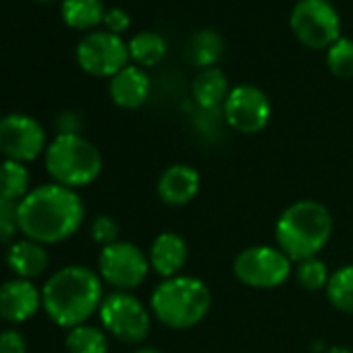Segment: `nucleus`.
I'll list each match as a JSON object with an SVG mask.
<instances>
[{"label": "nucleus", "mask_w": 353, "mask_h": 353, "mask_svg": "<svg viewBox=\"0 0 353 353\" xmlns=\"http://www.w3.org/2000/svg\"><path fill=\"white\" fill-rule=\"evenodd\" d=\"M85 219V206L75 190L46 183L30 190L19 202L21 235L42 245H54L73 237Z\"/></svg>", "instance_id": "nucleus-1"}, {"label": "nucleus", "mask_w": 353, "mask_h": 353, "mask_svg": "<svg viewBox=\"0 0 353 353\" xmlns=\"http://www.w3.org/2000/svg\"><path fill=\"white\" fill-rule=\"evenodd\" d=\"M102 299L100 274L79 264L57 270L42 287V307L46 316L67 330L85 324L98 314Z\"/></svg>", "instance_id": "nucleus-2"}, {"label": "nucleus", "mask_w": 353, "mask_h": 353, "mask_svg": "<svg viewBox=\"0 0 353 353\" xmlns=\"http://www.w3.org/2000/svg\"><path fill=\"white\" fill-rule=\"evenodd\" d=\"M332 214L316 200H297L287 206L274 225L276 248L293 264L318 256L332 235Z\"/></svg>", "instance_id": "nucleus-3"}, {"label": "nucleus", "mask_w": 353, "mask_h": 353, "mask_svg": "<svg viewBox=\"0 0 353 353\" xmlns=\"http://www.w3.org/2000/svg\"><path fill=\"white\" fill-rule=\"evenodd\" d=\"M212 305L208 285L192 274H176L160 281L150 297L152 316L174 330H185L200 324Z\"/></svg>", "instance_id": "nucleus-4"}, {"label": "nucleus", "mask_w": 353, "mask_h": 353, "mask_svg": "<svg viewBox=\"0 0 353 353\" xmlns=\"http://www.w3.org/2000/svg\"><path fill=\"white\" fill-rule=\"evenodd\" d=\"M46 170L52 183L69 190L92 185L104 166L100 150L79 133H59L44 152Z\"/></svg>", "instance_id": "nucleus-5"}, {"label": "nucleus", "mask_w": 353, "mask_h": 353, "mask_svg": "<svg viewBox=\"0 0 353 353\" xmlns=\"http://www.w3.org/2000/svg\"><path fill=\"white\" fill-rule=\"evenodd\" d=\"M98 316L106 334H112L123 343L137 345L150 334L152 310L131 291H112L110 295H104Z\"/></svg>", "instance_id": "nucleus-6"}, {"label": "nucleus", "mask_w": 353, "mask_h": 353, "mask_svg": "<svg viewBox=\"0 0 353 353\" xmlns=\"http://www.w3.org/2000/svg\"><path fill=\"white\" fill-rule=\"evenodd\" d=\"M233 274L245 287L276 289L293 274V262L276 245H250L233 260Z\"/></svg>", "instance_id": "nucleus-7"}, {"label": "nucleus", "mask_w": 353, "mask_h": 353, "mask_svg": "<svg viewBox=\"0 0 353 353\" xmlns=\"http://www.w3.org/2000/svg\"><path fill=\"white\" fill-rule=\"evenodd\" d=\"M289 26L297 42L312 50H328L341 38V17L330 0H297Z\"/></svg>", "instance_id": "nucleus-8"}, {"label": "nucleus", "mask_w": 353, "mask_h": 353, "mask_svg": "<svg viewBox=\"0 0 353 353\" xmlns=\"http://www.w3.org/2000/svg\"><path fill=\"white\" fill-rule=\"evenodd\" d=\"M148 254L131 241H117L102 248L98 256V274L114 291H133L150 274Z\"/></svg>", "instance_id": "nucleus-9"}, {"label": "nucleus", "mask_w": 353, "mask_h": 353, "mask_svg": "<svg viewBox=\"0 0 353 353\" xmlns=\"http://www.w3.org/2000/svg\"><path fill=\"white\" fill-rule=\"evenodd\" d=\"M77 65L94 77H114L129 65L127 42L106 30L90 32L75 50Z\"/></svg>", "instance_id": "nucleus-10"}, {"label": "nucleus", "mask_w": 353, "mask_h": 353, "mask_svg": "<svg viewBox=\"0 0 353 353\" xmlns=\"http://www.w3.org/2000/svg\"><path fill=\"white\" fill-rule=\"evenodd\" d=\"M48 148L42 123L30 114L11 112L0 119V154L5 160L28 164Z\"/></svg>", "instance_id": "nucleus-11"}, {"label": "nucleus", "mask_w": 353, "mask_h": 353, "mask_svg": "<svg viewBox=\"0 0 353 353\" xmlns=\"http://www.w3.org/2000/svg\"><path fill=\"white\" fill-rule=\"evenodd\" d=\"M223 114L231 129L245 135H254L268 127L272 117V104L260 88L241 83L231 88L223 106Z\"/></svg>", "instance_id": "nucleus-12"}, {"label": "nucleus", "mask_w": 353, "mask_h": 353, "mask_svg": "<svg viewBox=\"0 0 353 353\" xmlns=\"http://www.w3.org/2000/svg\"><path fill=\"white\" fill-rule=\"evenodd\" d=\"M202 188V176L200 172L185 162L170 164L162 170L156 183V194L162 204L170 208H183L190 202L196 200Z\"/></svg>", "instance_id": "nucleus-13"}, {"label": "nucleus", "mask_w": 353, "mask_h": 353, "mask_svg": "<svg viewBox=\"0 0 353 353\" xmlns=\"http://www.w3.org/2000/svg\"><path fill=\"white\" fill-rule=\"evenodd\" d=\"M42 307V289L28 279H11L0 285V318L11 324L26 322Z\"/></svg>", "instance_id": "nucleus-14"}, {"label": "nucleus", "mask_w": 353, "mask_h": 353, "mask_svg": "<svg viewBox=\"0 0 353 353\" xmlns=\"http://www.w3.org/2000/svg\"><path fill=\"white\" fill-rule=\"evenodd\" d=\"M190 256V248L188 241L174 231H164L160 235H156V239L150 245L148 252V260H150V268L160 274L162 279H170L181 274L185 262Z\"/></svg>", "instance_id": "nucleus-15"}, {"label": "nucleus", "mask_w": 353, "mask_h": 353, "mask_svg": "<svg viewBox=\"0 0 353 353\" xmlns=\"http://www.w3.org/2000/svg\"><path fill=\"white\" fill-rule=\"evenodd\" d=\"M150 90H152V81L148 73L137 65H127L123 71L110 77V85H108V94L112 102L125 110H135L143 106L145 100L150 98Z\"/></svg>", "instance_id": "nucleus-16"}, {"label": "nucleus", "mask_w": 353, "mask_h": 353, "mask_svg": "<svg viewBox=\"0 0 353 353\" xmlns=\"http://www.w3.org/2000/svg\"><path fill=\"white\" fill-rule=\"evenodd\" d=\"M7 264L17 274V279L34 281L44 274L48 268V252L46 245L32 241L28 237L15 239L7 252Z\"/></svg>", "instance_id": "nucleus-17"}, {"label": "nucleus", "mask_w": 353, "mask_h": 353, "mask_svg": "<svg viewBox=\"0 0 353 353\" xmlns=\"http://www.w3.org/2000/svg\"><path fill=\"white\" fill-rule=\"evenodd\" d=\"M229 92H231L229 79H227L225 71L219 67L202 69L196 75L194 85H192L194 100L202 110H216V108L225 106Z\"/></svg>", "instance_id": "nucleus-18"}, {"label": "nucleus", "mask_w": 353, "mask_h": 353, "mask_svg": "<svg viewBox=\"0 0 353 353\" xmlns=\"http://www.w3.org/2000/svg\"><path fill=\"white\" fill-rule=\"evenodd\" d=\"M106 9L102 0H63L61 17L73 30H92L104 21Z\"/></svg>", "instance_id": "nucleus-19"}, {"label": "nucleus", "mask_w": 353, "mask_h": 353, "mask_svg": "<svg viewBox=\"0 0 353 353\" xmlns=\"http://www.w3.org/2000/svg\"><path fill=\"white\" fill-rule=\"evenodd\" d=\"M127 46H129V59L141 69L156 67L158 63H162L168 50L166 40L156 32H139L127 42Z\"/></svg>", "instance_id": "nucleus-20"}, {"label": "nucleus", "mask_w": 353, "mask_h": 353, "mask_svg": "<svg viewBox=\"0 0 353 353\" xmlns=\"http://www.w3.org/2000/svg\"><path fill=\"white\" fill-rule=\"evenodd\" d=\"M30 194V170L15 160L0 162V198L21 202Z\"/></svg>", "instance_id": "nucleus-21"}, {"label": "nucleus", "mask_w": 353, "mask_h": 353, "mask_svg": "<svg viewBox=\"0 0 353 353\" xmlns=\"http://www.w3.org/2000/svg\"><path fill=\"white\" fill-rule=\"evenodd\" d=\"M65 345L69 353H108L106 330L88 322L69 328Z\"/></svg>", "instance_id": "nucleus-22"}, {"label": "nucleus", "mask_w": 353, "mask_h": 353, "mask_svg": "<svg viewBox=\"0 0 353 353\" xmlns=\"http://www.w3.org/2000/svg\"><path fill=\"white\" fill-rule=\"evenodd\" d=\"M223 38L212 30H202L190 40V59L200 69H210L223 57Z\"/></svg>", "instance_id": "nucleus-23"}, {"label": "nucleus", "mask_w": 353, "mask_h": 353, "mask_svg": "<svg viewBox=\"0 0 353 353\" xmlns=\"http://www.w3.org/2000/svg\"><path fill=\"white\" fill-rule=\"evenodd\" d=\"M326 297L339 312L353 314V264H345L330 274Z\"/></svg>", "instance_id": "nucleus-24"}, {"label": "nucleus", "mask_w": 353, "mask_h": 353, "mask_svg": "<svg viewBox=\"0 0 353 353\" xmlns=\"http://www.w3.org/2000/svg\"><path fill=\"white\" fill-rule=\"evenodd\" d=\"M297 283L305 289V291H326V285L330 281V272L324 260H320L318 256L301 260L295 264L293 268Z\"/></svg>", "instance_id": "nucleus-25"}, {"label": "nucleus", "mask_w": 353, "mask_h": 353, "mask_svg": "<svg viewBox=\"0 0 353 353\" xmlns=\"http://www.w3.org/2000/svg\"><path fill=\"white\" fill-rule=\"evenodd\" d=\"M326 67L334 77L351 79L353 77V40L341 36L326 50Z\"/></svg>", "instance_id": "nucleus-26"}, {"label": "nucleus", "mask_w": 353, "mask_h": 353, "mask_svg": "<svg viewBox=\"0 0 353 353\" xmlns=\"http://www.w3.org/2000/svg\"><path fill=\"white\" fill-rule=\"evenodd\" d=\"M19 233V202L0 198V243H13Z\"/></svg>", "instance_id": "nucleus-27"}, {"label": "nucleus", "mask_w": 353, "mask_h": 353, "mask_svg": "<svg viewBox=\"0 0 353 353\" xmlns=\"http://www.w3.org/2000/svg\"><path fill=\"white\" fill-rule=\"evenodd\" d=\"M92 239L98 243V245H102V248H106V245H112V243H117L119 241V233H121V227H119V223L112 219V216H108V214H100V216H96L94 219V223H92Z\"/></svg>", "instance_id": "nucleus-28"}, {"label": "nucleus", "mask_w": 353, "mask_h": 353, "mask_svg": "<svg viewBox=\"0 0 353 353\" xmlns=\"http://www.w3.org/2000/svg\"><path fill=\"white\" fill-rule=\"evenodd\" d=\"M26 336L17 328H7L0 332V353H26Z\"/></svg>", "instance_id": "nucleus-29"}, {"label": "nucleus", "mask_w": 353, "mask_h": 353, "mask_svg": "<svg viewBox=\"0 0 353 353\" xmlns=\"http://www.w3.org/2000/svg\"><path fill=\"white\" fill-rule=\"evenodd\" d=\"M102 23L106 26V32L121 36L123 32H127V30H129V26H131V17H129L123 9L112 7V9H106V15H104V21H102Z\"/></svg>", "instance_id": "nucleus-30"}, {"label": "nucleus", "mask_w": 353, "mask_h": 353, "mask_svg": "<svg viewBox=\"0 0 353 353\" xmlns=\"http://www.w3.org/2000/svg\"><path fill=\"white\" fill-rule=\"evenodd\" d=\"M324 353H353L349 347H343V345H334V347H330L328 351H324Z\"/></svg>", "instance_id": "nucleus-31"}, {"label": "nucleus", "mask_w": 353, "mask_h": 353, "mask_svg": "<svg viewBox=\"0 0 353 353\" xmlns=\"http://www.w3.org/2000/svg\"><path fill=\"white\" fill-rule=\"evenodd\" d=\"M133 353H162V351L156 349V347H139V349H135Z\"/></svg>", "instance_id": "nucleus-32"}, {"label": "nucleus", "mask_w": 353, "mask_h": 353, "mask_svg": "<svg viewBox=\"0 0 353 353\" xmlns=\"http://www.w3.org/2000/svg\"><path fill=\"white\" fill-rule=\"evenodd\" d=\"M40 3H52V0H40Z\"/></svg>", "instance_id": "nucleus-33"}]
</instances>
